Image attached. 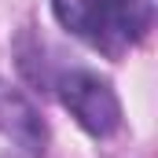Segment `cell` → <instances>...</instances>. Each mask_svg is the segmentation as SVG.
Masks as SVG:
<instances>
[{"mask_svg": "<svg viewBox=\"0 0 158 158\" xmlns=\"http://www.w3.org/2000/svg\"><path fill=\"white\" fill-rule=\"evenodd\" d=\"M52 11L63 30L110 59H121L140 44L155 22L151 0H52Z\"/></svg>", "mask_w": 158, "mask_h": 158, "instance_id": "1", "label": "cell"}, {"mask_svg": "<svg viewBox=\"0 0 158 158\" xmlns=\"http://www.w3.org/2000/svg\"><path fill=\"white\" fill-rule=\"evenodd\" d=\"M0 132L26 155L48 151V125L40 118V110L7 81H0Z\"/></svg>", "mask_w": 158, "mask_h": 158, "instance_id": "3", "label": "cell"}, {"mask_svg": "<svg viewBox=\"0 0 158 158\" xmlns=\"http://www.w3.org/2000/svg\"><path fill=\"white\" fill-rule=\"evenodd\" d=\"M59 103L70 110V118L77 121L85 132L92 136H110L121 125V103L118 92L110 88V81L92 74V70H63L55 77Z\"/></svg>", "mask_w": 158, "mask_h": 158, "instance_id": "2", "label": "cell"}]
</instances>
